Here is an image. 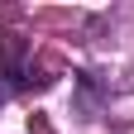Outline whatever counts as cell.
Masks as SVG:
<instances>
[{"label": "cell", "mask_w": 134, "mask_h": 134, "mask_svg": "<svg viewBox=\"0 0 134 134\" xmlns=\"http://www.w3.org/2000/svg\"><path fill=\"white\" fill-rule=\"evenodd\" d=\"M0 77L14 91L29 86V38L24 34H0Z\"/></svg>", "instance_id": "obj_1"}, {"label": "cell", "mask_w": 134, "mask_h": 134, "mask_svg": "<svg viewBox=\"0 0 134 134\" xmlns=\"http://www.w3.org/2000/svg\"><path fill=\"white\" fill-rule=\"evenodd\" d=\"M5 100H10V86H5V81H0V105H5Z\"/></svg>", "instance_id": "obj_2"}]
</instances>
